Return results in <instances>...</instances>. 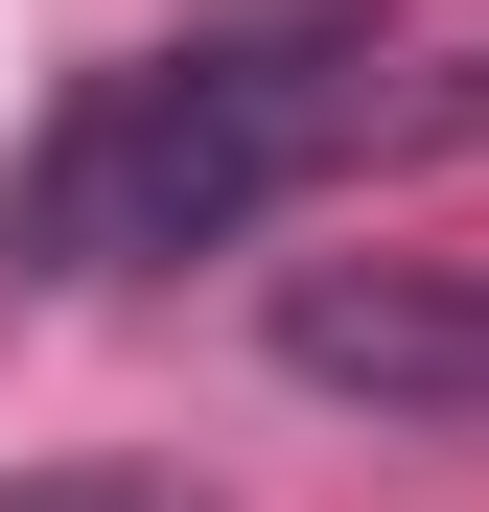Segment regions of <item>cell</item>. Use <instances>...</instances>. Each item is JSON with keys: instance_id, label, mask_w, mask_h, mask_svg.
I'll use <instances>...</instances> for the list:
<instances>
[{"instance_id": "6da1fadb", "label": "cell", "mask_w": 489, "mask_h": 512, "mask_svg": "<svg viewBox=\"0 0 489 512\" xmlns=\"http://www.w3.org/2000/svg\"><path fill=\"white\" fill-rule=\"evenodd\" d=\"M350 140H396V94H373V0H233V24L94 70V117L24 163V210H0V233H24V280H163V256L257 233L303 163H350Z\"/></svg>"}, {"instance_id": "7a4b0ae2", "label": "cell", "mask_w": 489, "mask_h": 512, "mask_svg": "<svg viewBox=\"0 0 489 512\" xmlns=\"http://www.w3.org/2000/svg\"><path fill=\"white\" fill-rule=\"evenodd\" d=\"M280 373L373 396V419H489V280L466 256H303L280 280Z\"/></svg>"}, {"instance_id": "3957f363", "label": "cell", "mask_w": 489, "mask_h": 512, "mask_svg": "<svg viewBox=\"0 0 489 512\" xmlns=\"http://www.w3.org/2000/svg\"><path fill=\"white\" fill-rule=\"evenodd\" d=\"M0 512H210L187 466H0Z\"/></svg>"}, {"instance_id": "277c9868", "label": "cell", "mask_w": 489, "mask_h": 512, "mask_svg": "<svg viewBox=\"0 0 489 512\" xmlns=\"http://www.w3.org/2000/svg\"><path fill=\"white\" fill-rule=\"evenodd\" d=\"M396 140H489V47H466V70H420V94H396Z\"/></svg>"}]
</instances>
